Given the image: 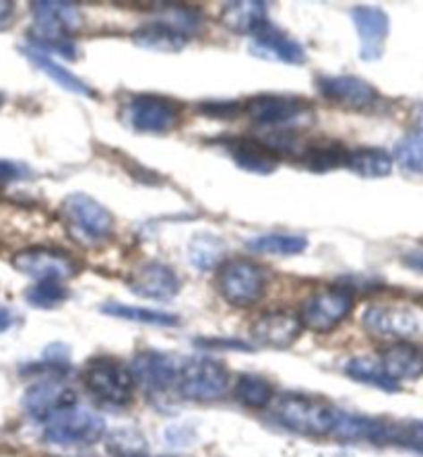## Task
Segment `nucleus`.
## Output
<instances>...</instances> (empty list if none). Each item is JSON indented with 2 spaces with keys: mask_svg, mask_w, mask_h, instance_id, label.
Masks as SVG:
<instances>
[{
  "mask_svg": "<svg viewBox=\"0 0 423 457\" xmlns=\"http://www.w3.org/2000/svg\"><path fill=\"white\" fill-rule=\"evenodd\" d=\"M355 297L353 293L345 287H331L322 288L310 295L300 307V324L301 328H308L310 332L317 334H328L334 328L343 324L353 312Z\"/></svg>",
  "mask_w": 423,
  "mask_h": 457,
  "instance_id": "9",
  "label": "nucleus"
},
{
  "mask_svg": "<svg viewBox=\"0 0 423 457\" xmlns=\"http://www.w3.org/2000/svg\"><path fill=\"white\" fill-rule=\"evenodd\" d=\"M132 42L139 48L151 50V52H164V54H176L182 52L188 44V36L173 29L167 23H147L140 25L137 31H132Z\"/></svg>",
  "mask_w": 423,
  "mask_h": 457,
  "instance_id": "24",
  "label": "nucleus"
},
{
  "mask_svg": "<svg viewBox=\"0 0 423 457\" xmlns=\"http://www.w3.org/2000/svg\"><path fill=\"white\" fill-rule=\"evenodd\" d=\"M221 21L227 29L240 36H257L268 23L266 4L260 0H236L227 3L221 12Z\"/></svg>",
  "mask_w": 423,
  "mask_h": 457,
  "instance_id": "23",
  "label": "nucleus"
},
{
  "mask_svg": "<svg viewBox=\"0 0 423 457\" xmlns=\"http://www.w3.org/2000/svg\"><path fill=\"white\" fill-rule=\"evenodd\" d=\"M11 264L17 272L38 282H63L79 274L77 260L58 247H25L13 255Z\"/></svg>",
  "mask_w": 423,
  "mask_h": 457,
  "instance_id": "10",
  "label": "nucleus"
},
{
  "mask_svg": "<svg viewBox=\"0 0 423 457\" xmlns=\"http://www.w3.org/2000/svg\"><path fill=\"white\" fill-rule=\"evenodd\" d=\"M347 151L339 143H333V140H322V143L310 145L301 154V161H304L306 167L310 171L325 173L331 170H337V167L345 165L347 161Z\"/></svg>",
  "mask_w": 423,
  "mask_h": 457,
  "instance_id": "31",
  "label": "nucleus"
},
{
  "mask_svg": "<svg viewBox=\"0 0 423 457\" xmlns=\"http://www.w3.org/2000/svg\"><path fill=\"white\" fill-rule=\"evenodd\" d=\"M21 52L39 72H44V75L50 80H54L58 87H63V89H66L69 93H75V96H80V97L97 99V91L93 89V87L87 85L85 80L79 79L77 75H72L66 66L58 64L56 60L50 56V54L33 48V46H30V44H27Z\"/></svg>",
  "mask_w": 423,
  "mask_h": 457,
  "instance_id": "22",
  "label": "nucleus"
},
{
  "mask_svg": "<svg viewBox=\"0 0 423 457\" xmlns=\"http://www.w3.org/2000/svg\"><path fill=\"white\" fill-rule=\"evenodd\" d=\"M351 21L360 36V58L364 62H376L385 54V46L391 33V19L378 6H355Z\"/></svg>",
  "mask_w": 423,
  "mask_h": 457,
  "instance_id": "14",
  "label": "nucleus"
},
{
  "mask_svg": "<svg viewBox=\"0 0 423 457\" xmlns=\"http://www.w3.org/2000/svg\"><path fill=\"white\" fill-rule=\"evenodd\" d=\"M46 443L56 447H85L93 445L106 433V420L96 412L72 406L63 410L44 422Z\"/></svg>",
  "mask_w": 423,
  "mask_h": 457,
  "instance_id": "8",
  "label": "nucleus"
},
{
  "mask_svg": "<svg viewBox=\"0 0 423 457\" xmlns=\"http://www.w3.org/2000/svg\"><path fill=\"white\" fill-rule=\"evenodd\" d=\"M361 324L378 338L407 340L421 330L419 315L405 305H370L361 315Z\"/></svg>",
  "mask_w": 423,
  "mask_h": 457,
  "instance_id": "11",
  "label": "nucleus"
},
{
  "mask_svg": "<svg viewBox=\"0 0 423 457\" xmlns=\"http://www.w3.org/2000/svg\"><path fill=\"white\" fill-rule=\"evenodd\" d=\"M200 113L207 118H221V120H232L241 112L238 104L233 102H209L199 107Z\"/></svg>",
  "mask_w": 423,
  "mask_h": 457,
  "instance_id": "36",
  "label": "nucleus"
},
{
  "mask_svg": "<svg viewBox=\"0 0 423 457\" xmlns=\"http://www.w3.org/2000/svg\"><path fill=\"white\" fill-rule=\"evenodd\" d=\"M394 161L407 173L423 176V128L411 130L394 146Z\"/></svg>",
  "mask_w": 423,
  "mask_h": 457,
  "instance_id": "33",
  "label": "nucleus"
},
{
  "mask_svg": "<svg viewBox=\"0 0 423 457\" xmlns=\"http://www.w3.org/2000/svg\"><path fill=\"white\" fill-rule=\"evenodd\" d=\"M304 328L300 324L298 315L290 312H266L254 320L250 334L254 342L266 348H287L300 338Z\"/></svg>",
  "mask_w": 423,
  "mask_h": 457,
  "instance_id": "18",
  "label": "nucleus"
},
{
  "mask_svg": "<svg viewBox=\"0 0 423 457\" xmlns=\"http://www.w3.org/2000/svg\"><path fill=\"white\" fill-rule=\"evenodd\" d=\"M246 247L257 253L292 258V255H300L308 250V239L292 233H265L258 235V237L248 239Z\"/></svg>",
  "mask_w": 423,
  "mask_h": 457,
  "instance_id": "26",
  "label": "nucleus"
},
{
  "mask_svg": "<svg viewBox=\"0 0 423 457\" xmlns=\"http://www.w3.org/2000/svg\"><path fill=\"white\" fill-rule=\"evenodd\" d=\"M339 408L306 394H283L273 400V416L287 431L304 436H333Z\"/></svg>",
  "mask_w": 423,
  "mask_h": 457,
  "instance_id": "2",
  "label": "nucleus"
},
{
  "mask_svg": "<svg viewBox=\"0 0 423 457\" xmlns=\"http://www.w3.org/2000/svg\"><path fill=\"white\" fill-rule=\"evenodd\" d=\"M250 52L254 56L273 60V62L283 64H304L306 50L298 39H293L277 27L266 23L257 36H252Z\"/></svg>",
  "mask_w": 423,
  "mask_h": 457,
  "instance_id": "20",
  "label": "nucleus"
},
{
  "mask_svg": "<svg viewBox=\"0 0 423 457\" xmlns=\"http://www.w3.org/2000/svg\"><path fill=\"white\" fill-rule=\"evenodd\" d=\"M13 15H15V4L9 0H0V27L9 25Z\"/></svg>",
  "mask_w": 423,
  "mask_h": 457,
  "instance_id": "38",
  "label": "nucleus"
},
{
  "mask_svg": "<svg viewBox=\"0 0 423 457\" xmlns=\"http://www.w3.org/2000/svg\"><path fill=\"white\" fill-rule=\"evenodd\" d=\"M83 383L99 402L110 406L131 404L134 378L129 365L114 356H93L83 367Z\"/></svg>",
  "mask_w": 423,
  "mask_h": 457,
  "instance_id": "5",
  "label": "nucleus"
},
{
  "mask_svg": "<svg viewBox=\"0 0 423 457\" xmlns=\"http://www.w3.org/2000/svg\"><path fill=\"white\" fill-rule=\"evenodd\" d=\"M31 15L36 23V36L30 46L42 52H56L64 58H75V46L71 36L83 25L79 9L72 3H58V0H38L31 3Z\"/></svg>",
  "mask_w": 423,
  "mask_h": 457,
  "instance_id": "1",
  "label": "nucleus"
},
{
  "mask_svg": "<svg viewBox=\"0 0 423 457\" xmlns=\"http://www.w3.org/2000/svg\"><path fill=\"white\" fill-rule=\"evenodd\" d=\"M129 291L140 299L149 301H172L180 293V280L176 272L161 262H147L140 264L137 270L131 272Z\"/></svg>",
  "mask_w": 423,
  "mask_h": 457,
  "instance_id": "16",
  "label": "nucleus"
},
{
  "mask_svg": "<svg viewBox=\"0 0 423 457\" xmlns=\"http://www.w3.org/2000/svg\"><path fill=\"white\" fill-rule=\"evenodd\" d=\"M123 116L126 126H131L134 132L167 134L180 124L182 104L156 93H139L126 102Z\"/></svg>",
  "mask_w": 423,
  "mask_h": 457,
  "instance_id": "7",
  "label": "nucleus"
},
{
  "mask_svg": "<svg viewBox=\"0 0 423 457\" xmlns=\"http://www.w3.org/2000/svg\"><path fill=\"white\" fill-rule=\"evenodd\" d=\"M188 260L199 270H215L225 262V244L211 233L194 235L188 244Z\"/></svg>",
  "mask_w": 423,
  "mask_h": 457,
  "instance_id": "27",
  "label": "nucleus"
},
{
  "mask_svg": "<svg viewBox=\"0 0 423 457\" xmlns=\"http://www.w3.org/2000/svg\"><path fill=\"white\" fill-rule=\"evenodd\" d=\"M30 178V170L13 159H0V184H15Z\"/></svg>",
  "mask_w": 423,
  "mask_h": 457,
  "instance_id": "35",
  "label": "nucleus"
},
{
  "mask_svg": "<svg viewBox=\"0 0 423 457\" xmlns=\"http://www.w3.org/2000/svg\"><path fill=\"white\" fill-rule=\"evenodd\" d=\"M345 373L353 381L364 383V386L378 387L382 392H399V383H394L382 369L380 361L372 356H353L345 365Z\"/></svg>",
  "mask_w": 423,
  "mask_h": 457,
  "instance_id": "28",
  "label": "nucleus"
},
{
  "mask_svg": "<svg viewBox=\"0 0 423 457\" xmlns=\"http://www.w3.org/2000/svg\"><path fill=\"white\" fill-rule=\"evenodd\" d=\"M13 324H15V318H13L11 309L0 303V332H6Z\"/></svg>",
  "mask_w": 423,
  "mask_h": 457,
  "instance_id": "39",
  "label": "nucleus"
},
{
  "mask_svg": "<svg viewBox=\"0 0 423 457\" xmlns=\"http://www.w3.org/2000/svg\"><path fill=\"white\" fill-rule=\"evenodd\" d=\"M317 89L328 102L347 110H366L378 99V89L355 75H320L317 79Z\"/></svg>",
  "mask_w": 423,
  "mask_h": 457,
  "instance_id": "13",
  "label": "nucleus"
},
{
  "mask_svg": "<svg viewBox=\"0 0 423 457\" xmlns=\"http://www.w3.org/2000/svg\"><path fill=\"white\" fill-rule=\"evenodd\" d=\"M385 445H399L423 457V420L386 422Z\"/></svg>",
  "mask_w": 423,
  "mask_h": 457,
  "instance_id": "32",
  "label": "nucleus"
},
{
  "mask_svg": "<svg viewBox=\"0 0 423 457\" xmlns=\"http://www.w3.org/2000/svg\"><path fill=\"white\" fill-rule=\"evenodd\" d=\"M21 406L33 420L46 422L63 410L77 406V395L56 379H44L27 389Z\"/></svg>",
  "mask_w": 423,
  "mask_h": 457,
  "instance_id": "15",
  "label": "nucleus"
},
{
  "mask_svg": "<svg viewBox=\"0 0 423 457\" xmlns=\"http://www.w3.org/2000/svg\"><path fill=\"white\" fill-rule=\"evenodd\" d=\"M99 312L106 315H112V318L132 321V324H143V326H161V328H173L180 324V318L165 312H153V309L145 307H134V305H124V303H104Z\"/></svg>",
  "mask_w": 423,
  "mask_h": 457,
  "instance_id": "29",
  "label": "nucleus"
},
{
  "mask_svg": "<svg viewBox=\"0 0 423 457\" xmlns=\"http://www.w3.org/2000/svg\"><path fill=\"white\" fill-rule=\"evenodd\" d=\"M178 367L180 365H176V361L172 356L147 351L134 356L131 371L137 386L145 387L151 394H159L170 389L176 383Z\"/></svg>",
  "mask_w": 423,
  "mask_h": 457,
  "instance_id": "17",
  "label": "nucleus"
},
{
  "mask_svg": "<svg viewBox=\"0 0 423 457\" xmlns=\"http://www.w3.org/2000/svg\"><path fill=\"white\" fill-rule=\"evenodd\" d=\"M4 104V96H3V93H0V105H3Z\"/></svg>",
  "mask_w": 423,
  "mask_h": 457,
  "instance_id": "42",
  "label": "nucleus"
},
{
  "mask_svg": "<svg viewBox=\"0 0 423 457\" xmlns=\"http://www.w3.org/2000/svg\"><path fill=\"white\" fill-rule=\"evenodd\" d=\"M71 239L83 247L104 245L114 233L112 212L85 192H72L60 206Z\"/></svg>",
  "mask_w": 423,
  "mask_h": 457,
  "instance_id": "3",
  "label": "nucleus"
},
{
  "mask_svg": "<svg viewBox=\"0 0 423 457\" xmlns=\"http://www.w3.org/2000/svg\"><path fill=\"white\" fill-rule=\"evenodd\" d=\"M345 165L349 167V171H353L355 176L360 178L382 179L391 176L393 157L386 151L368 146V149H358L349 153Z\"/></svg>",
  "mask_w": 423,
  "mask_h": 457,
  "instance_id": "25",
  "label": "nucleus"
},
{
  "mask_svg": "<svg viewBox=\"0 0 423 457\" xmlns=\"http://www.w3.org/2000/svg\"><path fill=\"white\" fill-rule=\"evenodd\" d=\"M310 110L306 99L295 96H277V93H263L254 96L244 104L246 116L266 128H283L304 116Z\"/></svg>",
  "mask_w": 423,
  "mask_h": 457,
  "instance_id": "12",
  "label": "nucleus"
},
{
  "mask_svg": "<svg viewBox=\"0 0 423 457\" xmlns=\"http://www.w3.org/2000/svg\"><path fill=\"white\" fill-rule=\"evenodd\" d=\"M118 457H145L140 452H126V453H120Z\"/></svg>",
  "mask_w": 423,
  "mask_h": 457,
  "instance_id": "40",
  "label": "nucleus"
},
{
  "mask_svg": "<svg viewBox=\"0 0 423 457\" xmlns=\"http://www.w3.org/2000/svg\"><path fill=\"white\" fill-rule=\"evenodd\" d=\"M402 266L418 274H423V252H411L402 255Z\"/></svg>",
  "mask_w": 423,
  "mask_h": 457,
  "instance_id": "37",
  "label": "nucleus"
},
{
  "mask_svg": "<svg viewBox=\"0 0 423 457\" xmlns=\"http://www.w3.org/2000/svg\"><path fill=\"white\" fill-rule=\"evenodd\" d=\"M25 299L30 301L33 307L39 309H54L63 305L69 299V288L63 282H38L27 291Z\"/></svg>",
  "mask_w": 423,
  "mask_h": 457,
  "instance_id": "34",
  "label": "nucleus"
},
{
  "mask_svg": "<svg viewBox=\"0 0 423 457\" xmlns=\"http://www.w3.org/2000/svg\"><path fill=\"white\" fill-rule=\"evenodd\" d=\"M233 394H236V400L240 404L248 408H266L268 404H273L275 400L273 386L263 378V375L257 373L241 375Z\"/></svg>",
  "mask_w": 423,
  "mask_h": 457,
  "instance_id": "30",
  "label": "nucleus"
},
{
  "mask_svg": "<svg viewBox=\"0 0 423 457\" xmlns=\"http://www.w3.org/2000/svg\"><path fill=\"white\" fill-rule=\"evenodd\" d=\"M225 149L240 170L254 173V176H271L279 167V153H275L271 146L260 140L230 138L225 143Z\"/></svg>",
  "mask_w": 423,
  "mask_h": 457,
  "instance_id": "21",
  "label": "nucleus"
},
{
  "mask_svg": "<svg viewBox=\"0 0 423 457\" xmlns=\"http://www.w3.org/2000/svg\"><path fill=\"white\" fill-rule=\"evenodd\" d=\"M380 365L394 383L423 378V346L409 340H394L380 351Z\"/></svg>",
  "mask_w": 423,
  "mask_h": 457,
  "instance_id": "19",
  "label": "nucleus"
},
{
  "mask_svg": "<svg viewBox=\"0 0 423 457\" xmlns=\"http://www.w3.org/2000/svg\"><path fill=\"white\" fill-rule=\"evenodd\" d=\"M176 392L190 402H217L230 389V371L224 362L213 359H190L178 367Z\"/></svg>",
  "mask_w": 423,
  "mask_h": 457,
  "instance_id": "6",
  "label": "nucleus"
},
{
  "mask_svg": "<svg viewBox=\"0 0 423 457\" xmlns=\"http://www.w3.org/2000/svg\"><path fill=\"white\" fill-rule=\"evenodd\" d=\"M419 120H421V124H423V105L419 107Z\"/></svg>",
  "mask_w": 423,
  "mask_h": 457,
  "instance_id": "41",
  "label": "nucleus"
},
{
  "mask_svg": "<svg viewBox=\"0 0 423 457\" xmlns=\"http://www.w3.org/2000/svg\"><path fill=\"white\" fill-rule=\"evenodd\" d=\"M215 287H217L221 299L232 307H252L265 297L266 274L252 260H225L217 268Z\"/></svg>",
  "mask_w": 423,
  "mask_h": 457,
  "instance_id": "4",
  "label": "nucleus"
}]
</instances>
